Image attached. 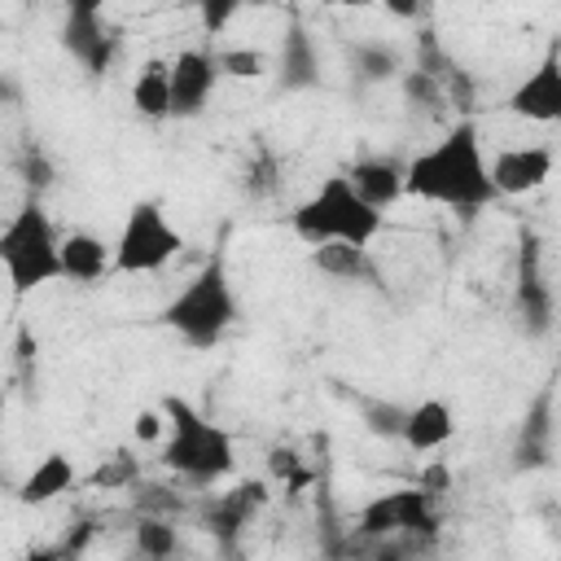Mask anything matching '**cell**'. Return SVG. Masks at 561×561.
Here are the masks:
<instances>
[{
    "instance_id": "obj_1",
    "label": "cell",
    "mask_w": 561,
    "mask_h": 561,
    "mask_svg": "<svg viewBox=\"0 0 561 561\" xmlns=\"http://www.w3.org/2000/svg\"><path fill=\"white\" fill-rule=\"evenodd\" d=\"M408 197L451 210H482L500 197L491 180V162L482 158L478 127L469 118H460L451 131H443L430 149H421L408 162Z\"/></svg>"
},
{
    "instance_id": "obj_2",
    "label": "cell",
    "mask_w": 561,
    "mask_h": 561,
    "mask_svg": "<svg viewBox=\"0 0 561 561\" xmlns=\"http://www.w3.org/2000/svg\"><path fill=\"white\" fill-rule=\"evenodd\" d=\"M294 232L307 241V245H324V241H351V245H368L381 228H386V215L351 184V175H324V184L302 197L289 215Z\"/></svg>"
},
{
    "instance_id": "obj_3",
    "label": "cell",
    "mask_w": 561,
    "mask_h": 561,
    "mask_svg": "<svg viewBox=\"0 0 561 561\" xmlns=\"http://www.w3.org/2000/svg\"><path fill=\"white\" fill-rule=\"evenodd\" d=\"M167 443H162V465L188 482H219L224 473H232L237 451H232V434L215 421H206L188 399H167Z\"/></svg>"
},
{
    "instance_id": "obj_4",
    "label": "cell",
    "mask_w": 561,
    "mask_h": 561,
    "mask_svg": "<svg viewBox=\"0 0 561 561\" xmlns=\"http://www.w3.org/2000/svg\"><path fill=\"white\" fill-rule=\"evenodd\" d=\"M237 320V298H232V285H228V272L224 263H206L167 307H162V324L171 333H180L188 346L206 351L215 346Z\"/></svg>"
},
{
    "instance_id": "obj_5",
    "label": "cell",
    "mask_w": 561,
    "mask_h": 561,
    "mask_svg": "<svg viewBox=\"0 0 561 561\" xmlns=\"http://www.w3.org/2000/svg\"><path fill=\"white\" fill-rule=\"evenodd\" d=\"M0 259L9 272V285L18 294L39 289L61 276V237L39 202H26L0 232Z\"/></svg>"
},
{
    "instance_id": "obj_6",
    "label": "cell",
    "mask_w": 561,
    "mask_h": 561,
    "mask_svg": "<svg viewBox=\"0 0 561 561\" xmlns=\"http://www.w3.org/2000/svg\"><path fill=\"white\" fill-rule=\"evenodd\" d=\"M180 245H184V237L167 219V210L158 202H136L118 228V241H114V272L118 276L162 272L180 254Z\"/></svg>"
},
{
    "instance_id": "obj_7",
    "label": "cell",
    "mask_w": 561,
    "mask_h": 561,
    "mask_svg": "<svg viewBox=\"0 0 561 561\" xmlns=\"http://www.w3.org/2000/svg\"><path fill=\"white\" fill-rule=\"evenodd\" d=\"M438 513H434V491L425 486H408V491H386L377 500L364 504L359 513V530L364 535H394V530H434Z\"/></svg>"
},
{
    "instance_id": "obj_8",
    "label": "cell",
    "mask_w": 561,
    "mask_h": 561,
    "mask_svg": "<svg viewBox=\"0 0 561 561\" xmlns=\"http://www.w3.org/2000/svg\"><path fill=\"white\" fill-rule=\"evenodd\" d=\"M105 0H66V22H61V44L70 48L75 61H83L88 70H105L114 57V39L105 31L101 18Z\"/></svg>"
},
{
    "instance_id": "obj_9",
    "label": "cell",
    "mask_w": 561,
    "mask_h": 561,
    "mask_svg": "<svg viewBox=\"0 0 561 561\" xmlns=\"http://www.w3.org/2000/svg\"><path fill=\"white\" fill-rule=\"evenodd\" d=\"M508 110L517 118H530V123H561V48L552 44L539 66L513 88L508 96Z\"/></svg>"
},
{
    "instance_id": "obj_10",
    "label": "cell",
    "mask_w": 561,
    "mask_h": 561,
    "mask_svg": "<svg viewBox=\"0 0 561 561\" xmlns=\"http://www.w3.org/2000/svg\"><path fill=\"white\" fill-rule=\"evenodd\" d=\"M219 83V61L210 53H197V48H184L175 61H171V114L175 118H193L206 110L210 92Z\"/></svg>"
},
{
    "instance_id": "obj_11",
    "label": "cell",
    "mask_w": 561,
    "mask_h": 561,
    "mask_svg": "<svg viewBox=\"0 0 561 561\" xmlns=\"http://www.w3.org/2000/svg\"><path fill=\"white\" fill-rule=\"evenodd\" d=\"M548 175H552V149H543V145H513L491 158V180H495L500 197L535 193L548 184Z\"/></svg>"
},
{
    "instance_id": "obj_12",
    "label": "cell",
    "mask_w": 561,
    "mask_h": 561,
    "mask_svg": "<svg viewBox=\"0 0 561 561\" xmlns=\"http://www.w3.org/2000/svg\"><path fill=\"white\" fill-rule=\"evenodd\" d=\"M114 272V245H105L96 232H66L61 237V276L66 280H101Z\"/></svg>"
},
{
    "instance_id": "obj_13",
    "label": "cell",
    "mask_w": 561,
    "mask_h": 561,
    "mask_svg": "<svg viewBox=\"0 0 561 561\" xmlns=\"http://www.w3.org/2000/svg\"><path fill=\"white\" fill-rule=\"evenodd\" d=\"M346 175H351V184H355L377 210L394 206V202L408 193V167H399V162H390V158H364V162H355Z\"/></svg>"
},
{
    "instance_id": "obj_14",
    "label": "cell",
    "mask_w": 561,
    "mask_h": 561,
    "mask_svg": "<svg viewBox=\"0 0 561 561\" xmlns=\"http://www.w3.org/2000/svg\"><path fill=\"white\" fill-rule=\"evenodd\" d=\"M451 430H456V416H451L447 399H421V403L408 408V416H403V443H408L412 451H434V447H443V443L451 438Z\"/></svg>"
},
{
    "instance_id": "obj_15",
    "label": "cell",
    "mask_w": 561,
    "mask_h": 561,
    "mask_svg": "<svg viewBox=\"0 0 561 561\" xmlns=\"http://www.w3.org/2000/svg\"><path fill=\"white\" fill-rule=\"evenodd\" d=\"M75 460L66 456V451H48L26 478H22V486H18V500L22 504H53L57 495H66L70 486H75Z\"/></svg>"
},
{
    "instance_id": "obj_16",
    "label": "cell",
    "mask_w": 561,
    "mask_h": 561,
    "mask_svg": "<svg viewBox=\"0 0 561 561\" xmlns=\"http://www.w3.org/2000/svg\"><path fill=\"white\" fill-rule=\"evenodd\" d=\"M320 79V57H316V44L307 39L302 26H294L280 44V88L285 92H298V88H311Z\"/></svg>"
},
{
    "instance_id": "obj_17",
    "label": "cell",
    "mask_w": 561,
    "mask_h": 561,
    "mask_svg": "<svg viewBox=\"0 0 561 561\" xmlns=\"http://www.w3.org/2000/svg\"><path fill=\"white\" fill-rule=\"evenodd\" d=\"M131 105L145 118H167L171 114V61H145L136 83H131Z\"/></svg>"
},
{
    "instance_id": "obj_18",
    "label": "cell",
    "mask_w": 561,
    "mask_h": 561,
    "mask_svg": "<svg viewBox=\"0 0 561 561\" xmlns=\"http://www.w3.org/2000/svg\"><path fill=\"white\" fill-rule=\"evenodd\" d=\"M535 263H539L535 241H526V250H522V276H517V307H522V316L530 320V329L539 333V329L548 324V289H543Z\"/></svg>"
},
{
    "instance_id": "obj_19",
    "label": "cell",
    "mask_w": 561,
    "mask_h": 561,
    "mask_svg": "<svg viewBox=\"0 0 561 561\" xmlns=\"http://www.w3.org/2000/svg\"><path fill=\"white\" fill-rule=\"evenodd\" d=\"M316 267L337 276V280H351V276H364L368 272V245H351V241H324L316 245Z\"/></svg>"
},
{
    "instance_id": "obj_20",
    "label": "cell",
    "mask_w": 561,
    "mask_h": 561,
    "mask_svg": "<svg viewBox=\"0 0 561 561\" xmlns=\"http://www.w3.org/2000/svg\"><path fill=\"white\" fill-rule=\"evenodd\" d=\"M351 61H355V75H359L364 83H386V79H394V70H399V57H394L390 48H381V44H355Z\"/></svg>"
},
{
    "instance_id": "obj_21",
    "label": "cell",
    "mask_w": 561,
    "mask_h": 561,
    "mask_svg": "<svg viewBox=\"0 0 561 561\" xmlns=\"http://www.w3.org/2000/svg\"><path fill=\"white\" fill-rule=\"evenodd\" d=\"M136 548L145 557H171L175 552V526L162 517H140L136 522Z\"/></svg>"
},
{
    "instance_id": "obj_22",
    "label": "cell",
    "mask_w": 561,
    "mask_h": 561,
    "mask_svg": "<svg viewBox=\"0 0 561 561\" xmlns=\"http://www.w3.org/2000/svg\"><path fill=\"white\" fill-rule=\"evenodd\" d=\"M219 61V75H232V79H259L267 70V57L259 48H224L215 53Z\"/></svg>"
},
{
    "instance_id": "obj_23",
    "label": "cell",
    "mask_w": 561,
    "mask_h": 561,
    "mask_svg": "<svg viewBox=\"0 0 561 561\" xmlns=\"http://www.w3.org/2000/svg\"><path fill=\"white\" fill-rule=\"evenodd\" d=\"M241 4H245V0H197V22H202V31H210V35L228 31V22L241 13Z\"/></svg>"
},
{
    "instance_id": "obj_24",
    "label": "cell",
    "mask_w": 561,
    "mask_h": 561,
    "mask_svg": "<svg viewBox=\"0 0 561 561\" xmlns=\"http://www.w3.org/2000/svg\"><path fill=\"white\" fill-rule=\"evenodd\" d=\"M403 416L408 408H394V403H373L364 408V421L373 434H386V438H403Z\"/></svg>"
},
{
    "instance_id": "obj_25",
    "label": "cell",
    "mask_w": 561,
    "mask_h": 561,
    "mask_svg": "<svg viewBox=\"0 0 561 561\" xmlns=\"http://www.w3.org/2000/svg\"><path fill=\"white\" fill-rule=\"evenodd\" d=\"M136 478V465H131V456L127 451H114L110 456V465H101L96 473H92V486H105V491H114V486H123V482H131Z\"/></svg>"
},
{
    "instance_id": "obj_26",
    "label": "cell",
    "mask_w": 561,
    "mask_h": 561,
    "mask_svg": "<svg viewBox=\"0 0 561 561\" xmlns=\"http://www.w3.org/2000/svg\"><path fill=\"white\" fill-rule=\"evenodd\" d=\"M267 465H272V473H276V478H285L289 486H302V482H307V473L298 469L294 451H272V460H267Z\"/></svg>"
},
{
    "instance_id": "obj_27",
    "label": "cell",
    "mask_w": 561,
    "mask_h": 561,
    "mask_svg": "<svg viewBox=\"0 0 561 561\" xmlns=\"http://www.w3.org/2000/svg\"><path fill=\"white\" fill-rule=\"evenodd\" d=\"M162 416H167V412H162ZM162 416H158V412H145V416H136V438H140V443H153V438L162 434V425H167Z\"/></svg>"
},
{
    "instance_id": "obj_28",
    "label": "cell",
    "mask_w": 561,
    "mask_h": 561,
    "mask_svg": "<svg viewBox=\"0 0 561 561\" xmlns=\"http://www.w3.org/2000/svg\"><path fill=\"white\" fill-rule=\"evenodd\" d=\"M381 4H386L394 18H416V13H421V0H381Z\"/></svg>"
},
{
    "instance_id": "obj_29",
    "label": "cell",
    "mask_w": 561,
    "mask_h": 561,
    "mask_svg": "<svg viewBox=\"0 0 561 561\" xmlns=\"http://www.w3.org/2000/svg\"><path fill=\"white\" fill-rule=\"evenodd\" d=\"M320 4H329V9H368L377 0H320Z\"/></svg>"
},
{
    "instance_id": "obj_30",
    "label": "cell",
    "mask_w": 561,
    "mask_h": 561,
    "mask_svg": "<svg viewBox=\"0 0 561 561\" xmlns=\"http://www.w3.org/2000/svg\"><path fill=\"white\" fill-rule=\"evenodd\" d=\"M31 4H35V0H31Z\"/></svg>"
}]
</instances>
